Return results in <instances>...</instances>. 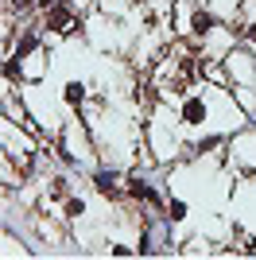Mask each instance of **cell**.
Returning a JSON list of instances; mask_svg holds the SVG:
<instances>
[{"label":"cell","mask_w":256,"mask_h":260,"mask_svg":"<svg viewBox=\"0 0 256 260\" xmlns=\"http://www.w3.org/2000/svg\"><path fill=\"white\" fill-rule=\"evenodd\" d=\"M47 27H51V31H58V35H70L78 27L74 23V12L66 8L62 0H58V4H51V8H47Z\"/></svg>","instance_id":"cell-1"},{"label":"cell","mask_w":256,"mask_h":260,"mask_svg":"<svg viewBox=\"0 0 256 260\" xmlns=\"http://www.w3.org/2000/svg\"><path fill=\"white\" fill-rule=\"evenodd\" d=\"M93 183H97V190H101L105 198H117V194H120L117 175H109V171H97V179H93Z\"/></svg>","instance_id":"cell-2"},{"label":"cell","mask_w":256,"mask_h":260,"mask_svg":"<svg viewBox=\"0 0 256 260\" xmlns=\"http://www.w3.org/2000/svg\"><path fill=\"white\" fill-rule=\"evenodd\" d=\"M128 194L140 198V202H148V206H155V202H159V198H155V190H151L148 183H140V179H136V183H128Z\"/></svg>","instance_id":"cell-3"},{"label":"cell","mask_w":256,"mask_h":260,"mask_svg":"<svg viewBox=\"0 0 256 260\" xmlns=\"http://www.w3.org/2000/svg\"><path fill=\"white\" fill-rule=\"evenodd\" d=\"M213 23H217V20H213L210 12H194V16H190V31H194V35H210Z\"/></svg>","instance_id":"cell-4"},{"label":"cell","mask_w":256,"mask_h":260,"mask_svg":"<svg viewBox=\"0 0 256 260\" xmlns=\"http://www.w3.org/2000/svg\"><path fill=\"white\" fill-rule=\"evenodd\" d=\"M202 113H206L202 101H186V105H182V117L190 120V124H198V120H202Z\"/></svg>","instance_id":"cell-5"},{"label":"cell","mask_w":256,"mask_h":260,"mask_svg":"<svg viewBox=\"0 0 256 260\" xmlns=\"http://www.w3.org/2000/svg\"><path fill=\"white\" fill-rule=\"evenodd\" d=\"M66 217H82L85 214V202H82V198H66Z\"/></svg>","instance_id":"cell-6"},{"label":"cell","mask_w":256,"mask_h":260,"mask_svg":"<svg viewBox=\"0 0 256 260\" xmlns=\"http://www.w3.org/2000/svg\"><path fill=\"white\" fill-rule=\"evenodd\" d=\"M85 98V89H82V82H70V86H66V101H70V105H78V101Z\"/></svg>","instance_id":"cell-7"},{"label":"cell","mask_w":256,"mask_h":260,"mask_svg":"<svg viewBox=\"0 0 256 260\" xmlns=\"http://www.w3.org/2000/svg\"><path fill=\"white\" fill-rule=\"evenodd\" d=\"M35 47H39V39H35V35H23V39H20V51H16V58H23V54H31Z\"/></svg>","instance_id":"cell-8"},{"label":"cell","mask_w":256,"mask_h":260,"mask_svg":"<svg viewBox=\"0 0 256 260\" xmlns=\"http://www.w3.org/2000/svg\"><path fill=\"white\" fill-rule=\"evenodd\" d=\"M66 186H70V183H66L62 175H58V179H51V198H62V194H66Z\"/></svg>","instance_id":"cell-9"},{"label":"cell","mask_w":256,"mask_h":260,"mask_svg":"<svg viewBox=\"0 0 256 260\" xmlns=\"http://www.w3.org/2000/svg\"><path fill=\"white\" fill-rule=\"evenodd\" d=\"M171 217L179 221V217H186V202H171Z\"/></svg>","instance_id":"cell-10"},{"label":"cell","mask_w":256,"mask_h":260,"mask_svg":"<svg viewBox=\"0 0 256 260\" xmlns=\"http://www.w3.org/2000/svg\"><path fill=\"white\" fill-rule=\"evenodd\" d=\"M8 4H12V8H20V12H23V8H31L35 0H8Z\"/></svg>","instance_id":"cell-11"},{"label":"cell","mask_w":256,"mask_h":260,"mask_svg":"<svg viewBox=\"0 0 256 260\" xmlns=\"http://www.w3.org/2000/svg\"><path fill=\"white\" fill-rule=\"evenodd\" d=\"M248 39H252V43H256V23H248Z\"/></svg>","instance_id":"cell-12"}]
</instances>
